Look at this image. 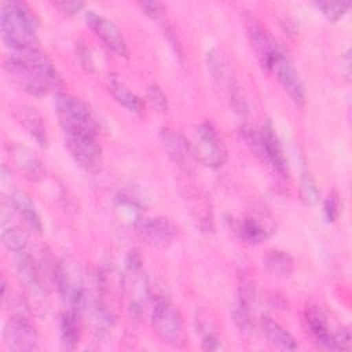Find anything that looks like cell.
<instances>
[{
  "instance_id": "484cf974",
  "label": "cell",
  "mask_w": 352,
  "mask_h": 352,
  "mask_svg": "<svg viewBox=\"0 0 352 352\" xmlns=\"http://www.w3.org/2000/svg\"><path fill=\"white\" fill-rule=\"evenodd\" d=\"M315 6L330 22H338L346 14L351 4L336 1H316Z\"/></svg>"
},
{
  "instance_id": "cb8c5ba5",
  "label": "cell",
  "mask_w": 352,
  "mask_h": 352,
  "mask_svg": "<svg viewBox=\"0 0 352 352\" xmlns=\"http://www.w3.org/2000/svg\"><path fill=\"white\" fill-rule=\"evenodd\" d=\"M239 234L243 241L256 245L268 236V230L257 217L248 216L239 224Z\"/></svg>"
},
{
  "instance_id": "d6a6232c",
  "label": "cell",
  "mask_w": 352,
  "mask_h": 352,
  "mask_svg": "<svg viewBox=\"0 0 352 352\" xmlns=\"http://www.w3.org/2000/svg\"><path fill=\"white\" fill-rule=\"evenodd\" d=\"M77 56H78V60L81 63V66L88 70V72H92L94 70V59H92V55H91V51L84 47V45H80L77 48Z\"/></svg>"
},
{
  "instance_id": "7a4b0ae2",
  "label": "cell",
  "mask_w": 352,
  "mask_h": 352,
  "mask_svg": "<svg viewBox=\"0 0 352 352\" xmlns=\"http://www.w3.org/2000/svg\"><path fill=\"white\" fill-rule=\"evenodd\" d=\"M55 111L65 135H96L98 128L88 104L80 98L59 92L55 96Z\"/></svg>"
},
{
  "instance_id": "83f0119b",
  "label": "cell",
  "mask_w": 352,
  "mask_h": 352,
  "mask_svg": "<svg viewBox=\"0 0 352 352\" xmlns=\"http://www.w3.org/2000/svg\"><path fill=\"white\" fill-rule=\"evenodd\" d=\"M338 199L336 195H329L324 202H323V214H324V219L326 221L329 223H333L336 221V219L338 217Z\"/></svg>"
},
{
  "instance_id": "ac0fdd59",
  "label": "cell",
  "mask_w": 352,
  "mask_h": 352,
  "mask_svg": "<svg viewBox=\"0 0 352 352\" xmlns=\"http://www.w3.org/2000/svg\"><path fill=\"white\" fill-rule=\"evenodd\" d=\"M10 204L30 230H33L36 232L41 231L40 214L36 209L34 202L32 201L30 195L26 191L19 190V188L11 191Z\"/></svg>"
},
{
  "instance_id": "d4e9b609",
  "label": "cell",
  "mask_w": 352,
  "mask_h": 352,
  "mask_svg": "<svg viewBox=\"0 0 352 352\" xmlns=\"http://www.w3.org/2000/svg\"><path fill=\"white\" fill-rule=\"evenodd\" d=\"M300 198L305 205L309 206L316 205L320 199V190L318 183L308 170H304L300 177Z\"/></svg>"
},
{
  "instance_id": "5b68a950",
  "label": "cell",
  "mask_w": 352,
  "mask_h": 352,
  "mask_svg": "<svg viewBox=\"0 0 352 352\" xmlns=\"http://www.w3.org/2000/svg\"><path fill=\"white\" fill-rule=\"evenodd\" d=\"M191 155L209 168H220L227 160V151L214 126L205 121L195 126L194 139L188 140Z\"/></svg>"
},
{
  "instance_id": "5bb4252c",
  "label": "cell",
  "mask_w": 352,
  "mask_h": 352,
  "mask_svg": "<svg viewBox=\"0 0 352 352\" xmlns=\"http://www.w3.org/2000/svg\"><path fill=\"white\" fill-rule=\"evenodd\" d=\"M11 153L15 165L28 180L38 182L45 177V166L41 160L34 154V151L25 146L14 144Z\"/></svg>"
},
{
  "instance_id": "3957f363",
  "label": "cell",
  "mask_w": 352,
  "mask_h": 352,
  "mask_svg": "<svg viewBox=\"0 0 352 352\" xmlns=\"http://www.w3.org/2000/svg\"><path fill=\"white\" fill-rule=\"evenodd\" d=\"M151 324L155 334L168 345L182 348L186 345V331L179 308L166 297L158 296L153 301Z\"/></svg>"
},
{
  "instance_id": "30bf717a",
  "label": "cell",
  "mask_w": 352,
  "mask_h": 352,
  "mask_svg": "<svg viewBox=\"0 0 352 352\" xmlns=\"http://www.w3.org/2000/svg\"><path fill=\"white\" fill-rule=\"evenodd\" d=\"M85 22L98 38L118 56H128L126 41L120 28L106 16L89 10L85 12Z\"/></svg>"
},
{
  "instance_id": "7402d4cb",
  "label": "cell",
  "mask_w": 352,
  "mask_h": 352,
  "mask_svg": "<svg viewBox=\"0 0 352 352\" xmlns=\"http://www.w3.org/2000/svg\"><path fill=\"white\" fill-rule=\"evenodd\" d=\"M77 319L78 316L72 311L63 312L59 318V336L65 349H74L78 344L80 333Z\"/></svg>"
},
{
  "instance_id": "9a60e30c",
  "label": "cell",
  "mask_w": 352,
  "mask_h": 352,
  "mask_svg": "<svg viewBox=\"0 0 352 352\" xmlns=\"http://www.w3.org/2000/svg\"><path fill=\"white\" fill-rule=\"evenodd\" d=\"M160 139L168 157L179 166L186 165L188 162V158L192 157L188 140L175 129L168 126L162 128L160 131Z\"/></svg>"
},
{
  "instance_id": "1f68e13d",
  "label": "cell",
  "mask_w": 352,
  "mask_h": 352,
  "mask_svg": "<svg viewBox=\"0 0 352 352\" xmlns=\"http://www.w3.org/2000/svg\"><path fill=\"white\" fill-rule=\"evenodd\" d=\"M334 344L336 351H349L351 349V336L349 331L345 329H340L334 331Z\"/></svg>"
},
{
  "instance_id": "d6986e66",
  "label": "cell",
  "mask_w": 352,
  "mask_h": 352,
  "mask_svg": "<svg viewBox=\"0 0 352 352\" xmlns=\"http://www.w3.org/2000/svg\"><path fill=\"white\" fill-rule=\"evenodd\" d=\"M263 333L271 346L279 351H294L298 348L296 338L276 320L270 316L261 318Z\"/></svg>"
},
{
  "instance_id": "603a6c76",
  "label": "cell",
  "mask_w": 352,
  "mask_h": 352,
  "mask_svg": "<svg viewBox=\"0 0 352 352\" xmlns=\"http://www.w3.org/2000/svg\"><path fill=\"white\" fill-rule=\"evenodd\" d=\"M1 242L3 245L14 253H19L28 249V239L25 232L11 221L6 219L1 221Z\"/></svg>"
},
{
  "instance_id": "e0dca14e",
  "label": "cell",
  "mask_w": 352,
  "mask_h": 352,
  "mask_svg": "<svg viewBox=\"0 0 352 352\" xmlns=\"http://www.w3.org/2000/svg\"><path fill=\"white\" fill-rule=\"evenodd\" d=\"M15 116L18 122L41 147H45L48 144V132L45 122L34 107L22 104L16 109Z\"/></svg>"
},
{
  "instance_id": "4dcf8cb0",
  "label": "cell",
  "mask_w": 352,
  "mask_h": 352,
  "mask_svg": "<svg viewBox=\"0 0 352 352\" xmlns=\"http://www.w3.org/2000/svg\"><path fill=\"white\" fill-rule=\"evenodd\" d=\"M52 6L66 15H76L84 8L82 1H54Z\"/></svg>"
},
{
  "instance_id": "6da1fadb",
  "label": "cell",
  "mask_w": 352,
  "mask_h": 352,
  "mask_svg": "<svg viewBox=\"0 0 352 352\" xmlns=\"http://www.w3.org/2000/svg\"><path fill=\"white\" fill-rule=\"evenodd\" d=\"M0 28L3 41L11 51L38 47V19L26 3L18 0L3 1L0 6Z\"/></svg>"
},
{
  "instance_id": "9c48e42d",
  "label": "cell",
  "mask_w": 352,
  "mask_h": 352,
  "mask_svg": "<svg viewBox=\"0 0 352 352\" xmlns=\"http://www.w3.org/2000/svg\"><path fill=\"white\" fill-rule=\"evenodd\" d=\"M11 52L18 55L40 77L48 91H54L55 94L63 92L65 82L59 72L56 70L52 60L38 47Z\"/></svg>"
},
{
  "instance_id": "ffe728a7",
  "label": "cell",
  "mask_w": 352,
  "mask_h": 352,
  "mask_svg": "<svg viewBox=\"0 0 352 352\" xmlns=\"http://www.w3.org/2000/svg\"><path fill=\"white\" fill-rule=\"evenodd\" d=\"M107 88L113 98L124 106L128 111L135 113V114H142L144 110V102L135 94L132 92L125 82L116 74H109L107 77Z\"/></svg>"
},
{
  "instance_id": "4316f807",
  "label": "cell",
  "mask_w": 352,
  "mask_h": 352,
  "mask_svg": "<svg viewBox=\"0 0 352 352\" xmlns=\"http://www.w3.org/2000/svg\"><path fill=\"white\" fill-rule=\"evenodd\" d=\"M146 96L150 104L160 113H166L169 110V102L164 91L157 84H150L146 88Z\"/></svg>"
},
{
  "instance_id": "836d02e7",
  "label": "cell",
  "mask_w": 352,
  "mask_h": 352,
  "mask_svg": "<svg viewBox=\"0 0 352 352\" xmlns=\"http://www.w3.org/2000/svg\"><path fill=\"white\" fill-rule=\"evenodd\" d=\"M341 70L345 78H351V51L346 50L341 56Z\"/></svg>"
},
{
  "instance_id": "f1b7e54d",
  "label": "cell",
  "mask_w": 352,
  "mask_h": 352,
  "mask_svg": "<svg viewBox=\"0 0 352 352\" xmlns=\"http://www.w3.org/2000/svg\"><path fill=\"white\" fill-rule=\"evenodd\" d=\"M139 7L151 19H161L164 15V6L158 1H140Z\"/></svg>"
},
{
  "instance_id": "8992f818",
  "label": "cell",
  "mask_w": 352,
  "mask_h": 352,
  "mask_svg": "<svg viewBox=\"0 0 352 352\" xmlns=\"http://www.w3.org/2000/svg\"><path fill=\"white\" fill-rule=\"evenodd\" d=\"M243 132L249 144L267 164H270L279 175H287V160L270 122L264 124L258 131L249 128Z\"/></svg>"
},
{
  "instance_id": "2e32d148",
  "label": "cell",
  "mask_w": 352,
  "mask_h": 352,
  "mask_svg": "<svg viewBox=\"0 0 352 352\" xmlns=\"http://www.w3.org/2000/svg\"><path fill=\"white\" fill-rule=\"evenodd\" d=\"M15 267L18 276L21 278L22 283L26 286L28 290H30L32 293L44 290L40 265L36 263V260L28 252V249L15 253Z\"/></svg>"
},
{
  "instance_id": "8fae6325",
  "label": "cell",
  "mask_w": 352,
  "mask_h": 352,
  "mask_svg": "<svg viewBox=\"0 0 352 352\" xmlns=\"http://www.w3.org/2000/svg\"><path fill=\"white\" fill-rule=\"evenodd\" d=\"M3 65L12 82L26 94L32 96H44L48 92L40 77L14 52L4 58Z\"/></svg>"
},
{
  "instance_id": "277c9868",
  "label": "cell",
  "mask_w": 352,
  "mask_h": 352,
  "mask_svg": "<svg viewBox=\"0 0 352 352\" xmlns=\"http://www.w3.org/2000/svg\"><path fill=\"white\" fill-rule=\"evenodd\" d=\"M264 67L275 74L279 84L297 107L305 104V88L297 69L285 50L278 44L267 59Z\"/></svg>"
},
{
  "instance_id": "44dd1931",
  "label": "cell",
  "mask_w": 352,
  "mask_h": 352,
  "mask_svg": "<svg viewBox=\"0 0 352 352\" xmlns=\"http://www.w3.org/2000/svg\"><path fill=\"white\" fill-rule=\"evenodd\" d=\"M263 264L268 272L278 278H289L294 271L293 257L283 250H268L263 257Z\"/></svg>"
},
{
  "instance_id": "4fadbf2b",
  "label": "cell",
  "mask_w": 352,
  "mask_h": 352,
  "mask_svg": "<svg viewBox=\"0 0 352 352\" xmlns=\"http://www.w3.org/2000/svg\"><path fill=\"white\" fill-rule=\"evenodd\" d=\"M302 320L305 324V329L309 331V334L315 338V341L323 346L324 349L336 351L334 344V333L330 331V326L327 322V318L324 312L314 304H308L304 308Z\"/></svg>"
},
{
  "instance_id": "ba28073f",
  "label": "cell",
  "mask_w": 352,
  "mask_h": 352,
  "mask_svg": "<svg viewBox=\"0 0 352 352\" xmlns=\"http://www.w3.org/2000/svg\"><path fill=\"white\" fill-rule=\"evenodd\" d=\"M66 147L74 161L88 172H96L102 166V148L96 135H65Z\"/></svg>"
},
{
  "instance_id": "f546056e",
  "label": "cell",
  "mask_w": 352,
  "mask_h": 352,
  "mask_svg": "<svg viewBox=\"0 0 352 352\" xmlns=\"http://www.w3.org/2000/svg\"><path fill=\"white\" fill-rule=\"evenodd\" d=\"M202 349H205V351H221V349H224V345H223L220 337L216 333L208 331L202 337Z\"/></svg>"
},
{
  "instance_id": "52a82bcc",
  "label": "cell",
  "mask_w": 352,
  "mask_h": 352,
  "mask_svg": "<svg viewBox=\"0 0 352 352\" xmlns=\"http://www.w3.org/2000/svg\"><path fill=\"white\" fill-rule=\"evenodd\" d=\"M3 342L8 351L33 352L38 349V334L23 314H14L4 324Z\"/></svg>"
},
{
  "instance_id": "7c38bea8",
  "label": "cell",
  "mask_w": 352,
  "mask_h": 352,
  "mask_svg": "<svg viewBox=\"0 0 352 352\" xmlns=\"http://www.w3.org/2000/svg\"><path fill=\"white\" fill-rule=\"evenodd\" d=\"M138 235L153 248H166L175 238V228L172 223L161 216L142 217L135 224Z\"/></svg>"
}]
</instances>
